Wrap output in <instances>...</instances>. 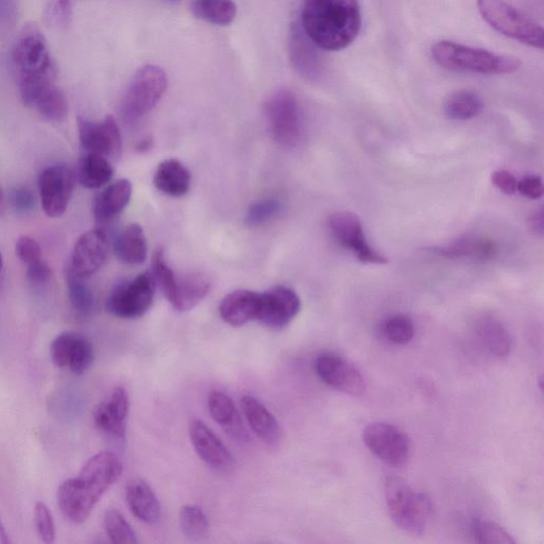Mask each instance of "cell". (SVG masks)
<instances>
[{
    "label": "cell",
    "instance_id": "obj_13",
    "mask_svg": "<svg viewBox=\"0 0 544 544\" xmlns=\"http://www.w3.org/2000/svg\"><path fill=\"white\" fill-rule=\"evenodd\" d=\"M79 140L84 150L97 153L109 160H117L122 155L123 141L121 129L112 115L100 122L78 118Z\"/></svg>",
    "mask_w": 544,
    "mask_h": 544
},
{
    "label": "cell",
    "instance_id": "obj_44",
    "mask_svg": "<svg viewBox=\"0 0 544 544\" xmlns=\"http://www.w3.org/2000/svg\"><path fill=\"white\" fill-rule=\"evenodd\" d=\"M10 202L14 210L20 213H27L31 211L36 204V197H34L32 191L28 187L20 186L10 194Z\"/></svg>",
    "mask_w": 544,
    "mask_h": 544
},
{
    "label": "cell",
    "instance_id": "obj_53",
    "mask_svg": "<svg viewBox=\"0 0 544 544\" xmlns=\"http://www.w3.org/2000/svg\"><path fill=\"white\" fill-rule=\"evenodd\" d=\"M167 2H169V3H177V2H179V0H167Z\"/></svg>",
    "mask_w": 544,
    "mask_h": 544
},
{
    "label": "cell",
    "instance_id": "obj_27",
    "mask_svg": "<svg viewBox=\"0 0 544 544\" xmlns=\"http://www.w3.org/2000/svg\"><path fill=\"white\" fill-rule=\"evenodd\" d=\"M153 183L157 190L172 197H182L191 189L189 169L176 159L163 161L157 168Z\"/></svg>",
    "mask_w": 544,
    "mask_h": 544
},
{
    "label": "cell",
    "instance_id": "obj_38",
    "mask_svg": "<svg viewBox=\"0 0 544 544\" xmlns=\"http://www.w3.org/2000/svg\"><path fill=\"white\" fill-rule=\"evenodd\" d=\"M383 332L390 343L404 346L410 344L415 337V323L408 316L396 315L385 321Z\"/></svg>",
    "mask_w": 544,
    "mask_h": 544
},
{
    "label": "cell",
    "instance_id": "obj_15",
    "mask_svg": "<svg viewBox=\"0 0 544 544\" xmlns=\"http://www.w3.org/2000/svg\"><path fill=\"white\" fill-rule=\"evenodd\" d=\"M192 445L201 459L218 474H231L235 468L234 457L224 442L201 420L194 419L189 425Z\"/></svg>",
    "mask_w": 544,
    "mask_h": 544
},
{
    "label": "cell",
    "instance_id": "obj_25",
    "mask_svg": "<svg viewBox=\"0 0 544 544\" xmlns=\"http://www.w3.org/2000/svg\"><path fill=\"white\" fill-rule=\"evenodd\" d=\"M132 184L127 179L117 180L98 195L94 203V216L98 223H107L121 214L128 206Z\"/></svg>",
    "mask_w": 544,
    "mask_h": 544
},
{
    "label": "cell",
    "instance_id": "obj_17",
    "mask_svg": "<svg viewBox=\"0 0 544 544\" xmlns=\"http://www.w3.org/2000/svg\"><path fill=\"white\" fill-rule=\"evenodd\" d=\"M51 360L61 369L82 374L93 364L95 353L92 343L83 335L65 332L57 336L50 346Z\"/></svg>",
    "mask_w": 544,
    "mask_h": 544
},
{
    "label": "cell",
    "instance_id": "obj_4",
    "mask_svg": "<svg viewBox=\"0 0 544 544\" xmlns=\"http://www.w3.org/2000/svg\"><path fill=\"white\" fill-rule=\"evenodd\" d=\"M434 61L448 71L481 75H508L517 72L520 59L452 41H440L432 46Z\"/></svg>",
    "mask_w": 544,
    "mask_h": 544
},
{
    "label": "cell",
    "instance_id": "obj_14",
    "mask_svg": "<svg viewBox=\"0 0 544 544\" xmlns=\"http://www.w3.org/2000/svg\"><path fill=\"white\" fill-rule=\"evenodd\" d=\"M320 380L329 387L350 396L365 393L366 384L362 373L354 365L336 354H320L315 362Z\"/></svg>",
    "mask_w": 544,
    "mask_h": 544
},
{
    "label": "cell",
    "instance_id": "obj_22",
    "mask_svg": "<svg viewBox=\"0 0 544 544\" xmlns=\"http://www.w3.org/2000/svg\"><path fill=\"white\" fill-rule=\"evenodd\" d=\"M211 280L201 272L176 276L172 291L166 296L178 312H189L206 298L211 291Z\"/></svg>",
    "mask_w": 544,
    "mask_h": 544
},
{
    "label": "cell",
    "instance_id": "obj_40",
    "mask_svg": "<svg viewBox=\"0 0 544 544\" xmlns=\"http://www.w3.org/2000/svg\"><path fill=\"white\" fill-rule=\"evenodd\" d=\"M471 533L475 542L482 544H515V540L497 523L474 520Z\"/></svg>",
    "mask_w": 544,
    "mask_h": 544
},
{
    "label": "cell",
    "instance_id": "obj_9",
    "mask_svg": "<svg viewBox=\"0 0 544 544\" xmlns=\"http://www.w3.org/2000/svg\"><path fill=\"white\" fill-rule=\"evenodd\" d=\"M155 292L156 282L145 272L133 280L117 285L107 300L106 310L117 318H140L151 308Z\"/></svg>",
    "mask_w": 544,
    "mask_h": 544
},
{
    "label": "cell",
    "instance_id": "obj_19",
    "mask_svg": "<svg viewBox=\"0 0 544 544\" xmlns=\"http://www.w3.org/2000/svg\"><path fill=\"white\" fill-rule=\"evenodd\" d=\"M129 408L130 401L125 388L114 387L95 408L93 417L96 427L115 439L124 440Z\"/></svg>",
    "mask_w": 544,
    "mask_h": 544
},
{
    "label": "cell",
    "instance_id": "obj_30",
    "mask_svg": "<svg viewBox=\"0 0 544 544\" xmlns=\"http://www.w3.org/2000/svg\"><path fill=\"white\" fill-rule=\"evenodd\" d=\"M113 173L109 159L87 152L79 162L76 178L85 189L97 190L111 181Z\"/></svg>",
    "mask_w": 544,
    "mask_h": 544
},
{
    "label": "cell",
    "instance_id": "obj_29",
    "mask_svg": "<svg viewBox=\"0 0 544 544\" xmlns=\"http://www.w3.org/2000/svg\"><path fill=\"white\" fill-rule=\"evenodd\" d=\"M475 332L492 355L505 357L512 351V336L496 318L485 316L476 321Z\"/></svg>",
    "mask_w": 544,
    "mask_h": 544
},
{
    "label": "cell",
    "instance_id": "obj_52",
    "mask_svg": "<svg viewBox=\"0 0 544 544\" xmlns=\"http://www.w3.org/2000/svg\"><path fill=\"white\" fill-rule=\"evenodd\" d=\"M4 265L3 254L0 252V271H2Z\"/></svg>",
    "mask_w": 544,
    "mask_h": 544
},
{
    "label": "cell",
    "instance_id": "obj_51",
    "mask_svg": "<svg viewBox=\"0 0 544 544\" xmlns=\"http://www.w3.org/2000/svg\"><path fill=\"white\" fill-rule=\"evenodd\" d=\"M4 208H5L4 194L2 192V189H0V214L3 213Z\"/></svg>",
    "mask_w": 544,
    "mask_h": 544
},
{
    "label": "cell",
    "instance_id": "obj_12",
    "mask_svg": "<svg viewBox=\"0 0 544 544\" xmlns=\"http://www.w3.org/2000/svg\"><path fill=\"white\" fill-rule=\"evenodd\" d=\"M76 175L65 165L50 166L39 179L42 208L50 218L61 217L73 196Z\"/></svg>",
    "mask_w": 544,
    "mask_h": 544
},
{
    "label": "cell",
    "instance_id": "obj_26",
    "mask_svg": "<svg viewBox=\"0 0 544 544\" xmlns=\"http://www.w3.org/2000/svg\"><path fill=\"white\" fill-rule=\"evenodd\" d=\"M209 412L220 427L238 441L245 442L248 435L232 399L223 391H212L208 398Z\"/></svg>",
    "mask_w": 544,
    "mask_h": 544
},
{
    "label": "cell",
    "instance_id": "obj_42",
    "mask_svg": "<svg viewBox=\"0 0 544 544\" xmlns=\"http://www.w3.org/2000/svg\"><path fill=\"white\" fill-rule=\"evenodd\" d=\"M17 257L27 266L43 261L40 244L30 236H22L16 243Z\"/></svg>",
    "mask_w": 544,
    "mask_h": 544
},
{
    "label": "cell",
    "instance_id": "obj_50",
    "mask_svg": "<svg viewBox=\"0 0 544 544\" xmlns=\"http://www.w3.org/2000/svg\"><path fill=\"white\" fill-rule=\"evenodd\" d=\"M9 543L8 534L5 530V526L3 525L2 520H0V544H7Z\"/></svg>",
    "mask_w": 544,
    "mask_h": 544
},
{
    "label": "cell",
    "instance_id": "obj_18",
    "mask_svg": "<svg viewBox=\"0 0 544 544\" xmlns=\"http://www.w3.org/2000/svg\"><path fill=\"white\" fill-rule=\"evenodd\" d=\"M109 252L106 232L94 229L82 234L76 242L70 267L75 275L87 279L104 266Z\"/></svg>",
    "mask_w": 544,
    "mask_h": 544
},
{
    "label": "cell",
    "instance_id": "obj_3",
    "mask_svg": "<svg viewBox=\"0 0 544 544\" xmlns=\"http://www.w3.org/2000/svg\"><path fill=\"white\" fill-rule=\"evenodd\" d=\"M12 63L24 104L34 102L56 85L57 67L38 27L27 26L12 49Z\"/></svg>",
    "mask_w": 544,
    "mask_h": 544
},
{
    "label": "cell",
    "instance_id": "obj_41",
    "mask_svg": "<svg viewBox=\"0 0 544 544\" xmlns=\"http://www.w3.org/2000/svg\"><path fill=\"white\" fill-rule=\"evenodd\" d=\"M34 522H36L37 532L45 543H53L56 540V526L53 514L49 508L42 502L37 503L34 508Z\"/></svg>",
    "mask_w": 544,
    "mask_h": 544
},
{
    "label": "cell",
    "instance_id": "obj_16",
    "mask_svg": "<svg viewBox=\"0 0 544 544\" xmlns=\"http://www.w3.org/2000/svg\"><path fill=\"white\" fill-rule=\"evenodd\" d=\"M301 310V300L292 288L278 285L261 293L258 321L263 326L281 330L291 323Z\"/></svg>",
    "mask_w": 544,
    "mask_h": 544
},
{
    "label": "cell",
    "instance_id": "obj_11",
    "mask_svg": "<svg viewBox=\"0 0 544 544\" xmlns=\"http://www.w3.org/2000/svg\"><path fill=\"white\" fill-rule=\"evenodd\" d=\"M363 440L366 447L389 466L402 467L411 457V440L396 425L371 423L363 432Z\"/></svg>",
    "mask_w": 544,
    "mask_h": 544
},
{
    "label": "cell",
    "instance_id": "obj_8",
    "mask_svg": "<svg viewBox=\"0 0 544 544\" xmlns=\"http://www.w3.org/2000/svg\"><path fill=\"white\" fill-rule=\"evenodd\" d=\"M265 115L272 138L282 147L296 148L303 140L299 101L289 90L272 94L265 104Z\"/></svg>",
    "mask_w": 544,
    "mask_h": 544
},
{
    "label": "cell",
    "instance_id": "obj_34",
    "mask_svg": "<svg viewBox=\"0 0 544 544\" xmlns=\"http://www.w3.org/2000/svg\"><path fill=\"white\" fill-rule=\"evenodd\" d=\"M32 108L50 122H62L68 114V102L58 85L46 90Z\"/></svg>",
    "mask_w": 544,
    "mask_h": 544
},
{
    "label": "cell",
    "instance_id": "obj_32",
    "mask_svg": "<svg viewBox=\"0 0 544 544\" xmlns=\"http://www.w3.org/2000/svg\"><path fill=\"white\" fill-rule=\"evenodd\" d=\"M191 9L197 19L223 27L232 24L237 13L233 0H194Z\"/></svg>",
    "mask_w": 544,
    "mask_h": 544
},
{
    "label": "cell",
    "instance_id": "obj_10",
    "mask_svg": "<svg viewBox=\"0 0 544 544\" xmlns=\"http://www.w3.org/2000/svg\"><path fill=\"white\" fill-rule=\"evenodd\" d=\"M329 230L338 245L350 250L365 264L386 265L388 260L367 242L362 221L353 212L340 211L328 219Z\"/></svg>",
    "mask_w": 544,
    "mask_h": 544
},
{
    "label": "cell",
    "instance_id": "obj_45",
    "mask_svg": "<svg viewBox=\"0 0 544 544\" xmlns=\"http://www.w3.org/2000/svg\"><path fill=\"white\" fill-rule=\"evenodd\" d=\"M518 192L526 198L537 200L543 196V183L540 177L529 176L518 181Z\"/></svg>",
    "mask_w": 544,
    "mask_h": 544
},
{
    "label": "cell",
    "instance_id": "obj_47",
    "mask_svg": "<svg viewBox=\"0 0 544 544\" xmlns=\"http://www.w3.org/2000/svg\"><path fill=\"white\" fill-rule=\"evenodd\" d=\"M51 276L53 271L44 261L33 264L27 269V277L33 283L44 284L51 279Z\"/></svg>",
    "mask_w": 544,
    "mask_h": 544
},
{
    "label": "cell",
    "instance_id": "obj_7",
    "mask_svg": "<svg viewBox=\"0 0 544 544\" xmlns=\"http://www.w3.org/2000/svg\"><path fill=\"white\" fill-rule=\"evenodd\" d=\"M167 89V76L161 67L148 64L131 79L124 95L121 114L129 124L138 122L156 108Z\"/></svg>",
    "mask_w": 544,
    "mask_h": 544
},
{
    "label": "cell",
    "instance_id": "obj_24",
    "mask_svg": "<svg viewBox=\"0 0 544 544\" xmlns=\"http://www.w3.org/2000/svg\"><path fill=\"white\" fill-rule=\"evenodd\" d=\"M126 500L131 513L142 522L153 525L160 521L162 509L155 491L141 479L127 484Z\"/></svg>",
    "mask_w": 544,
    "mask_h": 544
},
{
    "label": "cell",
    "instance_id": "obj_6",
    "mask_svg": "<svg viewBox=\"0 0 544 544\" xmlns=\"http://www.w3.org/2000/svg\"><path fill=\"white\" fill-rule=\"evenodd\" d=\"M476 3L484 21L502 36L534 48H543V28L505 0H476Z\"/></svg>",
    "mask_w": 544,
    "mask_h": 544
},
{
    "label": "cell",
    "instance_id": "obj_21",
    "mask_svg": "<svg viewBox=\"0 0 544 544\" xmlns=\"http://www.w3.org/2000/svg\"><path fill=\"white\" fill-rule=\"evenodd\" d=\"M261 309V293L237 289L227 295L219 306L221 319L231 327H243L257 320Z\"/></svg>",
    "mask_w": 544,
    "mask_h": 544
},
{
    "label": "cell",
    "instance_id": "obj_20",
    "mask_svg": "<svg viewBox=\"0 0 544 544\" xmlns=\"http://www.w3.org/2000/svg\"><path fill=\"white\" fill-rule=\"evenodd\" d=\"M438 257L449 260L488 261L496 257L498 245L490 238L468 235L435 247L425 248Z\"/></svg>",
    "mask_w": 544,
    "mask_h": 544
},
{
    "label": "cell",
    "instance_id": "obj_33",
    "mask_svg": "<svg viewBox=\"0 0 544 544\" xmlns=\"http://www.w3.org/2000/svg\"><path fill=\"white\" fill-rule=\"evenodd\" d=\"M304 32L297 27L294 28L291 36V57L296 70L303 76L311 78L318 67V57L314 47Z\"/></svg>",
    "mask_w": 544,
    "mask_h": 544
},
{
    "label": "cell",
    "instance_id": "obj_49",
    "mask_svg": "<svg viewBox=\"0 0 544 544\" xmlns=\"http://www.w3.org/2000/svg\"><path fill=\"white\" fill-rule=\"evenodd\" d=\"M153 147V140L150 138V136H147V138H144L141 140L138 144H136V151H139L141 153L148 152Z\"/></svg>",
    "mask_w": 544,
    "mask_h": 544
},
{
    "label": "cell",
    "instance_id": "obj_31",
    "mask_svg": "<svg viewBox=\"0 0 544 544\" xmlns=\"http://www.w3.org/2000/svg\"><path fill=\"white\" fill-rule=\"evenodd\" d=\"M484 109L482 98L470 91L459 90L452 93L446 100L444 111L451 121H470L479 116Z\"/></svg>",
    "mask_w": 544,
    "mask_h": 544
},
{
    "label": "cell",
    "instance_id": "obj_46",
    "mask_svg": "<svg viewBox=\"0 0 544 544\" xmlns=\"http://www.w3.org/2000/svg\"><path fill=\"white\" fill-rule=\"evenodd\" d=\"M491 181L506 195H514L518 192V180L507 170H498L491 176Z\"/></svg>",
    "mask_w": 544,
    "mask_h": 544
},
{
    "label": "cell",
    "instance_id": "obj_43",
    "mask_svg": "<svg viewBox=\"0 0 544 544\" xmlns=\"http://www.w3.org/2000/svg\"><path fill=\"white\" fill-rule=\"evenodd\" d=\"M72 16L71 0H54L47 9V20L58 27L67 26Z\"/></svg>",
    "mask_w": 544,
    "mask_h": 544
},
{
    "label": "cell",
    "instance_id": "obj_36",
    "mask_svg": "<svg viewBox=\"0 0 544 544\" xmlns=\"http://www.w3.org/2000/svg\"><path fill=\"white\" fill-rule=\"evenodd\" d=\"M68 298L74 310L80 315H88L94 305V295L90 286L70 269L66 275Z\"/></svg>",
    "mask_w": 544,
    "mask_h": 544
},
{
    "label": "cell",
    "instance_id": "obj_2",
    "mask_svg": "<svg viewBox=\"0 0 544 544\" xmlns=\"http://www.w3.org/2000/svg\"><path fill=\"white\" fill-rule=\"evenodd\" d=\"M301 26L316 47L327 51L346 49L362 29L359 0H303Z\"/></svg>",
    "mask_w": 544,
    "mask_h": 544
},
{
    "label": "cell",
    "instance_id": "obj_1",
    "mask_svg": "<svg viewBox=\"0 0 544 544\" xmlns=\"http://www.w3.org/2000/svg\"><path fill=\"white\" fill-rule=\"evenodd\" d=\"M122 473L121 459L114 453L104 451L91 457L76 478L64 481L58 489V504L64 517L75 524L87 521Z\"/></svg>",
    "mask_w": 544,
    "mask_h": 544
},
{
    "label": "cell",
    "instance_id": "obj_39",
    "mask_svg": "<svg viewBox=\"0 0 544 544\" xmlns=\"http://www.w3.org/2000/svg\"><path fill=\"white\" fill-rule=\"evenodd\" d=\"M283 210L277 198H265L254 202L246 214V224L250 227H261L274 220Z\"/></svg>",
    "mask_w": 544,
    "mask_h": 544
},
{
    "label": "cell",
    "instance_id": "obj_23",
    "mask_svg": "<svg viewBox=\"0 0 544 544\" xmlns=\"http://www.w3.org/2000/svg\"><path fill=\"white\" fill-rule=\"evenodd\" d=\"M242 408L253 433L266 445L277 446L282 439V429L268 408L259 399L250 395L243 397Z\"/></svg>",
    "mask_w": 544,
    "mask_h": 544
},
{
    "label": "cell",
    "instance_id": "obj_28",
    "mask_svg": "<svg viewBox=\"0 0 544 544\" xmlns=\"http://www.w3.org/2000/svg\"><path fill=\"white\" fill-rule=\"evenodd\" d=\"M147 240L139 224L129 225L115 242V253L119 261L128 265H140L147 259Z\"/></svg>",
    "mask_w": 544,
    "mask_h": 544
},
{
    "label": "cell",
    "instance_id": "obj_48",
    "mask_svg": "<svg viewBox=\"0 0 544 544\" xmlns=\"http://www.w3.org/2000/svg\"><path fill=\"white\" fill-rule=\"evenodd\" d=\"M529 225L531 230L537 234L542 236L544 231V213L543 210L540 209L536 212H534L529 219Z\"/></svg>",
    "mask_w": 544,
    "mask_h": 544
},
{
    "label": "cell",
    "instance_id": "obj_5",
    "mask_svg": "<svg viewBox=\"0 0 544 544\" xmlns=\"http://www.w3.org/2000/svg\"><path fill=\"white\" fill-rule=\"evenodd\" d=\"M385 500L389 517L400 530L414 536L427 531L433 504L424 492L415 490L398 476H390L385 482Z\"/></svg>",
    "mask_w": 544,
    "mask_h": 544
},
{
    "label": "cell",
    "instance_id": "obj_37",
    "mask_svg": "<svg viewBox=\"0 0 544 544\" xmlns=\"http://www.w3.org/2000/svg\"><path fill=\"white\" fill-rule=\"evenodd\" d=\"M105 530L113 543L135 544L138 538L125 517L116 509H108L104 518Z\"/></svg>",
    "mask_w": 544,
    "mask_h": 544
},
{
    "label": "cell",
    "instance_id": "obj_35",
    "mask_svg": "<svg viewBox=\"0 0 544 544\" xmlns=\"http://www.w3.org/2000/svg\"><path fill=\"white\" fill-rule=\"evenodd\" d=\"M180 529L182 534L190 540L198 541L209 533V519L197 505H185L180 510Z\"/></svg>",
    "mask_w": 544,
    "mask_h": 544
}]
</instances>
